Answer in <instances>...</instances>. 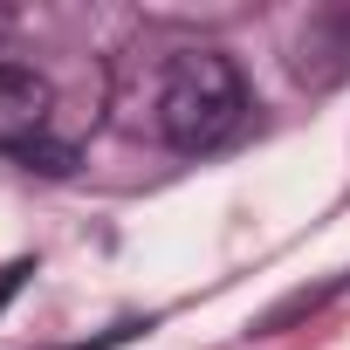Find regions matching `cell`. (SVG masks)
Returning a JSON list of instances; mask_svg holds the SVG:
<instances>
[{
	"mask_svg": "<svg viewBox=\"0 0 350 350\" xmlns=\"http://www.w3.org/2000/svg\"><path fill=\"white\" fill-rule=\"evenodd\" d=\"M247 117V83L234 69V55L220 49H179L158 69V96H151V131L172 151H213L241 131Z\"/></svg>",
	"mask_w": 350,
	"mask_h": 350,
	"instance_id": "obj_1",
	"label": "cell"
},
{
	"mask_svg": "<svg viewBox=\"0 0 350 350\" xmlns=\"http://www.w3.org/2000/svg\"><path fill=\"white\" fill-rule=\"evenodd\" d=\"M49 117H55L49 76H35L28 62H0V151H21L28 165L49 158V151H42Z\"/></svg>",
	"mask_w": 350,
	"mask_h": 350,
	"instance_id": "obj_2",
	"label": "cell"
},
{
	"mask_svg": "<svg viewBox=\"0 0 350 350\" xmlns=\"http://www.w3.org/2000/svg\"><path fill=\"white\" fill-rule=\"evenodd\" d=\"M295 76L309 90H329L350 76V8H316L309 28L295 35Z\"/></svg>",
	"mask_w": 350,
	"mask_h": 350,
	"instance_id": "obj_3",
	"label": "cell"
},
{
	"mask_svg": "<svg viewBox=\"0 0 350 350\" xmlns=\"http://www.w3.org/2000/svg\"><path fill=\"white\" fill-rule=\"evenodd\" d=\"M336 288H350V268H343V275H329V282H316V288H295V295H282V302H275V309H268L254 329H261V336H275V329H288L295 316H316V309H323Z\"/></svg>",
	"mask_w": 350,
	"mask_h": 350,
	"instance_id": "obj_4",
	"label": "cell"
},
{
	"mask_svg": "<svg viewBox=\"0 0 350 350\" xmlns=\"http://www.w3.org/2000/svg\"><path fill=\"white\" fill-rule=\"evenodd\" d=\"M28 275H35V261H8V268H0V309L21 295V282H28Z\"/></svg>",
	"mask_w": 350,
	"mask_h": 350,
	"instance_id": "obj_5",
	"label": "cell"
}]
</instances>
